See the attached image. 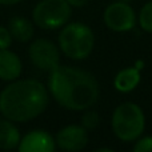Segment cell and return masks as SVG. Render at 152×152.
<instances>
[{
	"instance_id": "2e32d148",
	"label": "cell",
	"mask_w": 152,
	"mask_h": 152,
	"mask_svg": "<svg viewBox=\"0 0 152 152\" xmlns=\"http://www.w3.org/2000/svg\"><path fill=\"white\" fill-rule=\"evenodd\" d=\"M135 152H152V136L139 137L134 145Z\"/></svg>"
},
{
	"instance_id": "8fae6325",
	"label": "cell",
	"mask_w": 152,
	"mask_h": 152,
	"mask_svg": "<svg viewBox=\"0 0 152 152\" xmlns=\"http://www.w3.org/2000/svg\"><path fill=\"white\" fill-rule=\"evenodd\" d=\"M140 79V69H137L135 66L127 67L116 74L113 79V87L121 94H128L139 86Z\"/></svg>"
},
{
	"instance_id": "5bb4252c",
	"label": "cell",
	"mask_w": 152,
	"mask_h": 152,
	"mask_svg": "<svg viewBox=\"0 0 152 152\" xmlns=\"http://www.w3.org/2000/svg\"><path fill=\"white\" fill-rule=\"evenodd\" d=\"M139 26L143 31L152 34V1L145 3L139 12Z\"/></svg>"
},
{
	"instance_id": "e0dca14e",
	"label": "cell",
	"mask_w": 152,
	"mask_h": 152,
	"mask_svg": "<svg viewBox=\"0 0 152 152\" xmlns=\"http://www.w3.org/2000/svg\"><path fill=\"white\" fill-rule=\"evenodd\" d=\"M11 43H12V35H11L10 29L0 26V50L10 48Z\"/></svg>"
},
{
	"instance_id": "9c48e42d",
	"label": "cell",
	"mask_w": 152,
	"mask_h": 152,
	"mask_svg": "<svg viewBox=\"0 0 152 152\" xmlns=\"http://www.w3.org/2000/svg\"><path fill=\"white\" fill-rule=\"evenodd\" d=\"M56 148V142L52 135L43 129L31 131L20 139L18 150L20 152H52Z\"/></svg>"
},
{
	"instance_id": "ac0fdd59",
	"label": "cell",
	"mask_w": 152,
	"mask_h": 152,
	"mask_svg": "<svg viewBox=\"0 0 152 152\" xmlns=\"http://www.w3.org/2000/svg\"><path fill=\"white\" fill-rule=\"evenodd\" d=\"M71 7H84L86 4H88L89 0H66Z\"/></svg>"
},
{
	"instance_id": "ffe728a7",
	"label": "cell",
	"mask_w": 152,
	"mask_h": 152,
	"mask_svg": "<svg viewBox=\"0 0 152 152\" xmlns=\"http://www.w3.org/2000/svg\"><path fill=\"white\" fill-rule=\"evenodd\" d=\"M135 67H136L137 69H140V71H142V69L144 68V61H143V60H137L136 63H135Z\"/></svg>"
},
{
	"instance_id": "277c9868",
	"label": "cell",
	"mask_w": 152,
	"mask_h": 152,
	"mask_svg": "<svg viewBox=\"0 0 152 152\" xmlns=\"http://www.w3.org/2000/svg\"><path fill=\"white\" fill-rule=\"evenodd\" d=\"M95 45L92 29L83 23H69L63 26L59 34V48L66 56L74 60H83L91 55Z\"/></svg>"
},
{
	"instance_id": "ba28073f",
	"label": "cell",
	"mask_w": 152,
	"mask_h": 152,
	"mask_svg": "<svg viewBox=\"0 0 152 152\" xmlns=\"http://www.w3.org/2000/svg\"><path fill=\"white\" fill-rule=\"evenodd\" d=\"M55 142L63 151H80L88 144V131L83 126H66L58 132Z\"/></svg>"
},
{
	"instance_id": "7a4b0ae2",
	"label": "cell",
	"mask_w": 152,
	"mask_h": 152,
	"mask_svg": "<svg viewBox=\"0 0 152 152\" xmlns=\"http://www.w3.org/2000/svg\"><path fill=\"white\" fill-rule=\"evenodd\" d=\"M50 103V92L36 79L12 80L0 92V112L15 123H27L42 115Z\"/></svg>"
},
{
	"instance_id": "4fadbf2b",
	"label": "cell",
	"mask_w": 152,
	"mask_h": 152,
	"mask_svg": "<svg viewBox=\"0 0 152 152\" xmlns=\"http://www.w3.org/2000/svg\"><path fill=\"white\" fill-rule=\"evenodd\" d=\"M20 132L13 121L0 120V150H13L20 143Z\"/></svg>"
},
{
	"instance_id": "3957f363",
	"label": "cell",
	"mask_w": 152,
	"mask_h": 152,
	"mask_svg": "<svg viewBox=\"0 0 152 152\" xmlns=\"http://www.w3.org/2000/svg\"><path fill=\"white\" fill-rule=\"evenodd\" d=\"M115 136L121 142H135L142 136L145 128V116L143 110L132 102L121 103L115 108L111 119Z\"/></svg>"
},
{
	"instance_id": "7c38bea8",
	"label": "cell",
	"mask_w": 152,
	"mask_h": 152,
	"mask_svg": "<svg viewBox=\"0 0 152 152\" xmlns=\"http://www.w3.org/2000/svg\"><path fill=\"white\" fill-rule=\"evenodd\" d=\"M8 29H10L12 39L18 40L20 43L29 42L34 36V24L31 20L21 16H13L10 19L8 23Z\"/></svg>"
},
{
	"instance_id": "6da1fadb",
	"label": "cell",
	"mask_w": 152,
	"mask_h": 152,
	"mask_svg": "<svg viewBox=\"0 0 152 152\" xmlns=\"http://www.w3.org/2000/svg\"><path fill=\"white\" fill-rule=\"evenodd\" d=\"M48 92L61 107L71 111L88 110L100 95L99 84L92 74L60 64L50 72Z\"/></svg>"
},
{
	"instance_id": "9a60e30c",
	"label": "cell",
	"mask_w": 152,
	"mask_h": 152,
	"mask_svg": "<svg viewBox=\"0 0 152 152\" xmlns=\"http://www.w3.org/2000/svg\"><path fill=\"white\" fill-rule=\"evenodd\" d=\"M100 123V116L96 111H92V110H86L84 112L83 118H81V126L87 129V131H92V129L97 128Z\"/></svg>"
},
{
	"instance_id": "7402d4cb",
	"label": "cell",
	"mask_w": 152,
	"mask_h": 152,
	"mask_svg": "<svg viewBox=\"0 0 152 152\" xmlns=\"http://www.w3.org/2000/svg\"><path fill=\"white\" fill-rule=\"evenodd\" d=\"M120 1H126V3H128V1H131V0H120Z\"/></svg>"
},
{
	"instance_id": "52a82bcc",
	"label": "cell",
	"mask_w": 152,
	"mask_h": 152,
	"mask_svg": "<svg viewBox=\"0 0 152 152\" xmlns=\"http://www.w3.org/2000/svg\"><path fill=\"white\" fill-rule=\"evenodd\" d=\"M105 26L115 32H128L136 26V13L126 1L110 4L103 15Z\"/></svg>"
},
{
	"instance_id": "d6986e66",
	"label": "cell",
	"mask_w": 152,
	"mask_h": 152,
	"mask_svg": "<svg viewBox=\"0 0 152 152\" xmlns=\"http://www.w3.org/2000/svg\"><path fill=\"white\" fill-rule=\"evenodd\" d=\"M20 1L21 0H0V4L1 5H15Z\"/></svg>"
},
{
	"instance_id": "30bf717a",
	"label": "cell",
	"mask_w": 152,
	"mask_h": 152,
	"mask_svg": "<svg viewBox=\"0 0 152 152\" xmlns=\"http://www.w3.org/2000/svg\"><path fill=\"white\" fill-rule=\"evenodd\" d=\"M21 60L15 52L7 50H0V79L5 81H12L21 74Z\"/></svg>"
},
{
	"instance_id": "44dd1931",
	"label": "cell",
	"mask_w": 152,
	"mask_h": 152,
	"mask_svg": "<svg viewBox=\"0 0 152 152\" xmlns=\"http://www.w3.org/2000/svg\"><path fill=\"white\" fill-rule=\"evenodd\" d=\"M96 152H112L111 148H97Z\"/></svg>"
},
{
	"instance_id": "8992f818",
	"label": "cell",
	"mask_w": 152,
	"mask_h": 152,
	"mask_svg": "<svg viewBox=\"0 0 152 152\" xmlns=\"http://www.w3.org/2000/svg\"><path fill=\"white\" fill-rule=\"evenodd\" d=\"M28 55L32 64L45 72H51L60 63V51L55 43L48 39H37L32 42Z\"/></svg>"
},
{
	"instance_id": "5b68a950",
	"label": "cell",
	"mask_w": 152,
	"mask_h": 152,
	"mask_svg": "<svg viewBox=\"0 0 152 152\" xmlns=\"http://www.w3.org/2000/svg\"><path fill=\"white\" fill-rule=\"evenodd\" d=\"M72 7L66 0H42L35 5L32 19L43 29H56L68 23Z\"/></svg>"
}]
</instances>
